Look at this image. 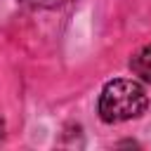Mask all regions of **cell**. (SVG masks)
Segmentation results:
<instances>
[{"mask_svg":"<svg viewBox=\"0 0 151 151\" xmlns=\"http://www.w3.org/2000/svg\"><path fill=\"white\" fill-rule=\"evenodd\" d=\"M24 2H33V5H45V7H54V5H61L66 0H24Z\"/></svg>","mask_w":151,"mask_h":151,"instance_id":"cell-3","label":"cell"},{"mask_svg":"<svg viewBox=\"0 0 151 151\" xmlns=\"http://www.w3.org/2000/svg\"><path fill=\"white\" fill-rule=\"evenodd\" d=\"M5 137V123H2V118H0V139Z\"/></svg>","mask_w":151,"mask_h":151,"instance_id":"cell-4","label":"cell"},{"mask_svg":"<svg viewBox=\"0 0 151 151\" xmlns=\"http://www.w3.org/2000/svg\"><path fill=\"white\" fill-rule=\"evenodd\" d=\"M130 68L144 83H151V45H146L139 52H134V57L130 59Z\"/></svg>","mask_w":151,"mask_h":151,"instance_id":"cell-2","label":"cell"},{"mask_svg":"<svg viewBox=\"0 0 151 151\" xmlns=\"http://www.w3.org/2000/svg\"><path fill=\"white\" fill-rule=\"evenodd\" d=\"M149 106V97L144 87L134 80H111L104 85L99 94V116L104 123H123L130 118H139Z\"/></svg>","mask_w":151,"mask_h":151,"instance_id":"cell-1","label":"cell"}]
</instances>
